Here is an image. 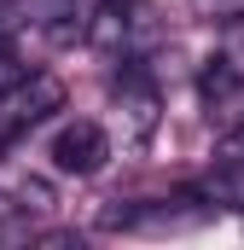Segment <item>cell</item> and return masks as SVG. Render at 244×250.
Returning a JSON list of instances; mask_svg holds the SVG:
<instances>
[{
    "label": "cell",
    "instance_id": "cell-1",
    "mask_svg": "<svg viewBox=\"0 0 244 250\" xmlns=\"http://www.w3.org/2000/svg\"><path fill=\"white\" fill-rule=\"evenodd\" d=\"M87 47L111 64H151L157 41H163V18L151 0H99L81 23Z\"/></svg>",
    "mask_w": 244,
    "mask_h": 250
},
{
    "label": "cell",
    "instance_id": "cell-2",
    "mask_svg": "<svg viewBox=\"0 0 244 250\" xmlns=\"http://www.w3.org/2000/svg\"><path fill=\"white\" fill-rule=\"evenodd\" d=\"M64 105V82L47 70H18L6 87H0V134H23V128L47 123Z\"/></svg>",
    "mask_w": 244,
    "mask_h": 250
},
{
    "label": "cell",
    "instance_id": "cell-3",
    "mask_svg": "<svg viewBox=\"0 0 244 250\" xmlns=\"http://www.w3.org/2000/svg\"><path fill=\"white\" fill-rule=\"evenodd\" d=\"M105 157H111V134L87 117H76L53 134V169L59 175H99Z\"/></svg>",
    "mask_w": 244,
    "mask_h": 250
},
{
    "label": "cell",
    "instance_id": "cell-4",
    "mask_svg": "<svg viewBox=\"0 0 244 250\" xmlns=\"http://www.w3.org/2000/svg\"><path fill=\"white\" fill-rule=\"evenodd\" d=\"M70 35L76 29V0H0V35Z\"/></svg>",
    "mask_w": 244,
    "mask_h": 250
},
{
    "label": "cell",
    "instance_id": "cell-5",
    "mask_svg": "<svg viewBox=\"0 0 244 250\" xmlns=\"http://www.w3.org/2000/svg\"><path fill=\"white\" fill-rule=\"evenodd\" d=\"M215 163H244V128H233V134L215 140Z\"/></svg>",
    "mask_w": 244,
    "mask_h": 250
},
{
    "label": "cell",
    "instance_id": "cell-6",
    "mask_svg": "<svg viewBox=\"0 0 244 250\" xmlns=\"http://www.w3.org/2000/svg\"><path fill=\"white\" fill-rule=\"evenodd\" d=\"M12 76H18V53H12V41L0 35V87H6Z\"/></svg>",
    "mask_w": 244,
    "mask_h": 250
}]
</instances>
